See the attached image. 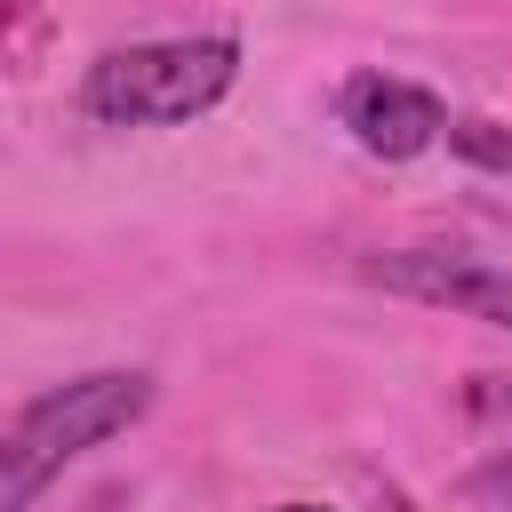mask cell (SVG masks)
I'll list each match as a JSON object with an SVG mask.
<instances>
[{
	"label": "cell",
	"instance_id": "obj_7",
	"mask_svg": "<svg viewBox=\"0 0 512 512\" xmlns=\"http://www.w3.org/2000/svg\"><path fill=\"white\" fill-rule=\"evenodd\" d=\"M464 408H472V416H512V384H504V376H472V384H464Z\"/></svg>",
	"mask_w": 512,
	"mask_h": 512
},
{
	"label": "cell",
	"instance_id": "obj_4",
	"mask_svg": "<svg viewBox=\"0 0 512 512\" xmlns=\"http://www.w3.org/2000/svg\"><path fill=\"white\" fill-rule=\"evenodd\" d=\"M344 120H352V136H360L376 160H416V152L448 128L440 96L416 88V80H392V72H360V80L344 88Z\"/></svg>",
	"mask_w": 512,
	"mask_h": 512
},
{
	"label": "cell",
	"instance_id": "obj_2",
	"mask_svg": "<svg viewBox=\"0 0 512 512\" xmlns=\"http://www.w3.org/2000/svg\"><path fill=\"white\" fill-rule=\"evenodd\" d=\"M240 72V48L224 32L208 40H144V48H112L88 64L80 80V104L112 128H168V120H192L208 112Z\"/></svg>",
	"mask_w": 512,
	"mask_h": 512
},
{
	"label": "cell",
	"instance_id": "obj_1",
	"mask_svg": "<svg viewBox=\"0 0 512 512\" xmlns=\"http://www.w3.org/2000/svg\"><path fill=\"white\" fill-rule=\"evenodd\" d=\"M144 408H152V376H136V368H104V376H80L64 392H40L8 424V448H0V512H32V496L48 488V472H64L80 448L128 432Z\"/></svg>",
	"mask_w": 512,
	"mask_h": 512
},
{
	"label": "cell",
	"instance_id": "obj_8",
	"mask_svg": "<svg viewBox=\"0 0 512 512\" xmlns=\"http://www.w3.org/2000/svg\"><path fill=\"white\" fill-rule=\"evenodd\" d=\"M376 512H424V504H408V496H376Z\"/></svg>",
	"mask_w": 512,
	"mask_h": 512
},
{
	"label": "cell",
	"instance_id": "obj_9",
	"mask_svg": "<svg viewBox=\"0 0 512 512\" xmlns=\"http://www.w3.org/2000/svg\"><path fill=\"white\" fill-rule=\"evenodd\" d=\"M272 512H320V504H272Z\"/></svg>",
	"mask_w": 512,
	"mask_h": 512
},
{
	"label": "cell",
	"instance_id": "obj_5",
	"mask_svg": "<svg viewBox=\"0 0 512 512\" xmlns=\"http://www.w3.org/2000/svg\"><path fill=\"white\" fill-rule=\"evenodd\" d=\"M448 152H464L472 168H512V136L496 120H448Z\"/></svg>",
	"mask_w": 512,
	"mask_h": 512
},
{
	"label": "cell",
	"instance_id": "obj_6",
	"mask_svg": "<svg viewBox=\"0 0 512 512\" xmlns=\"http://www.w3.org/2000/svg\"><path fill=\"white\" fill-rule=\"evenodd\" d=\"M464 496H480V504H496V512H512V448L504 456H488L472 480H464Z\"/></svg>",
	"mask_w": 512,
	"mask_h": 512
},
{
	"label": "cell",
	"instance_id": "obj_3",
	"mask_svg": "<svg viewBox=\"0 0 512 512\" xmlns=\"http://www.w3.org/2000/svg\"><path fill=\"white\" fill-rule=\"evenodd\" d=\"M376 288L392 296H416V304H448V312H472L488 328H512V272L496 264H472V256H368L360 264Z\"/></svg>",
	"mask_w": 512,
	"mask_h": 512
}]
</instances>
